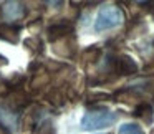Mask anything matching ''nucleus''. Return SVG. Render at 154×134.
Segmentation results:
<instances>
[{"label": "nucleus", "instance_id": "obj_13", "mask_svg": "<svg viewBox=\"0 0 154 134\" xmlns=\"http://www.w3.org/2000/svg\"><path fill=\"white\" fill-rule=\"evenodd\" d=\"M118 134H144V132H143V129H141V126H137V124H134V123H126V124H123V126H119Z\"/></svg>", "mask_w": 154, "mask_h": 134}, {"label": "nucleus", "instance_id": "obj_1", "mask_svg": "<svg viewBox=\"0 0 154 134\" xmlns=\"http://www.w3.org/2000/svg\"><path fill=\"white\" fill-rule=\"evenodd\" d=\"M118 114L108 109H93L88 111L81 119V127L86 131H96V129H104L109 127L116 123Z\"/></svg>", "mask_w": 154, "mask_h": 134}, {"label": "nucleus", "instance_id": "obj_2", "mask_svg": "<svg viewBox=\"0 0 154 134\" xmlns=\"http://www.w3.org/2000/svg\"><path fill=\"white\" fill-rule=\"evenodd\" d=\"M124 22V12L118 5H104L98 12V17L94 20V30L104 32L121 25Z\"/></svg>", "mask_w": 154, "mask_h": 134}, {"label": "nucleus", "instance_id": "obj_11", "mask_svg": "<svg viewBox=\"0 0 154 134\" xmlns=\"http://www.w3.org/2000/svg\"><path fill=\"white\" fill-rule=\"evenodd\" d=\"M114 99L121 101V103H128V104L136 103V106L139 104V103H137V94L133 93L131 90H123V91H119V93H116V94H114Z\"/></svg>", "mask_w": 154, "mask_h": 134}, {"label": "nucleus", "instance_id": "obj_17", "mask_svg": "<svg viewBox=\"0 0 154 134\" xmlns=\"http://www.w3.org/2000/svg\"><path fill=\"white\" fill-rule=\"evenodd\" d=\"M4 65H7V58L0 55V66H4Z\"/></svg>", "mask_w": 154, "mask_h": 134}, {"label": "nucleus", "instance_id": "obj_18", "mask_svg": "<svg viewBox=\"0 0 154 134\" xmlns=\"http://www.w3.org/2000/svg\"><path fill=\"white\" fill-rule=\"evenodd\" d=\"M151 134H154V129H152V131H151Z\"/></svg>", "mask_w": 154, "mask_h": 134}, {"label": "nucleus", "instance_id": "obj_16", "mask_svg": "<svg viewBox=\"0 0 154 134\" xmlns=\"http://www.w3.org/2000/svg\"><path fill=\"white\" fill-rule=\"evenodd\" d=\"M144 75H152L154 73V61L151 65H146V66H144Z\"/></svg>", "mask_w": 154, "mask_h": 134}, {"label": "nucleus", "instance_id": "obj_5", "mask_svg": "<svg viewBox=\"0 0 154 134\" xmlns=\"http://www.w3.org/2000/svg\"><path fill=\"white\" fill-rule=\"evenodd\" d=\"M116 73L123 75V76H129V75L137 73V65L129 55H119L116 58Z\"/></svg>", "mask_w": 154, "mask_h": 134}, {"label": "nucleus", "instance_id": "obj_9", "mask_svg": "<svg viewBox=\"0 0 154 134\" xmlns=\"http://www.w3.org/2000/svg\"><path fill=\"white\" fill-rule=\"evenodd\" d=\"M134 116L139 117V119H143L144 123L151 124L154 119V111H152V106H149L147 103H139L136 108H134Z\"/></svg>", "mask_w": 154, "mask_h": 134}, {"label": "nucleus", "instance_id": "obj_6", "mask_svg": "<svg viewBox=\"0 0 154 134\" xmlns=\"http://www.w3.org/2000/svg\"><path fill=\"white\" fill-rule=\"evenodd\" d=\"M51 48H53V51L57 55L66 58V56H71L75 53V50H76V41H75L73 35H71V37H66V38H61V40L55 41Z\"/></svg>", "mask_w": 154, "mask_h": 134}, {"label": "nucleus", "instance_id": "obj_3", "mask_svg": "<svg viewBox=\"0 0 154 134\" xmlns=\"http://www.w3.org/2000/svg\"><path fill=\"white\" fill-rule=\"evenodd\" d=\"M0 15L7 23H12L25 17V7L20 2H4L0 7Z\"/></svg>", "mask_w": 154, "mask_h": 134}, {"label": "nucleus", "instance_id": "obj_8", "mask_svg": "<svg viewBox=\"0 0 154 134\" xmlns=\"http://www.w3.org/2000/svg\"><path fill=\"white\" fill-rule=\"evenodd\" d=\"M0 38L10 41V43H17L18 38H20V30L12 23H2L0 25Z\"/></svg>", "mask_w": 154, "mask_h": 134}, {"label": "nucleus", "instance_id": "obj_15", "mask_svg": "<svg viewBox=\"0 0 154 134\" xmlns=\"http://www.w3.org/2000/svg\"><path fill=\"white\" fill-rule=\"evenodd\" d=\"M109 94L106 93H91L90 94V101H101V99H108Z\"/></svg>", "mask_w": 154, "mask_h": 134}, {"label": "nucleus", "instance_id": "obj_7", "mask_svg": "<svg viewBox=\"0 0 154 134\" xmlns=\"http://www.w3.org/2000/svg\"><path fill=\"white\" fill-rule=\"evenodd\" d=\"M0 126L7 131H15L18 126V116L12 108L0 106Z\"/></svg>", "mask_w": 154, "mask_h": 134}, {"label": "nucleus", "instance_id": "obj_10", "mask_svg": "<svg viewBox=\"0 0 154 134\" xmlns=\"http://www.w3.org/2000/svg\"><path fill=\"white\" fill-rule=\"evenodd\" d=\"M101 56V48L100 47H88L86 50H83V53H81V60L85 61V63L91 65V63H96L98 60H100Z\"/></svg>", "mask_w": 154, "mask_h": 134}, {"label": "nucleus", "instance_id": "obj_14", "mask_svg": "<svg viewBox=\"0 0 154 134\" xmlns=\"http://www.w3.org/2000/svg\"><path fill=\"white\" fill-rule=\"evenodd\" d=\"M25 48H28L32 53H38V51H42V41L38 40L37 37L27 38V40H25Z\"/></svg>", "mask_w": 154, "mask_h": 134}, {"label": "nucleus", "instance_id": "obj_12", "mask_svg": "<svg viewBox=\"0 0 154 134\" xmlns=\"http://www.w3.org/2000/svg\"><path fill=\"white\" fill-rule=\"evenodd\" d=\"M48 83H50V75H48V73H35L33 80H32V83H30V86L33 88V90H38V88L47 86Z\"/></svg>", "mask_w": 154, "mask_h": 134}, {"label": "nucleus", "instance_id": "obj_19", "mask_svg": "<svg viewBox=\"0 0 154 134\" xmlns=\"http://www.w3.org/2000/svg\"><path fill=\"white\" fill-rule=\"evenodd\" d=\"M152 18H154V10H152Z\"/></svg>", "mask_w": 154, "mask_h": 134}, {"label": "nucleus", "instance_id": "obj_4", "mask_svg": "<svg viewBox=\"0 0 154 134\" xmlns=\"http://www.w3.org/2000/svg\"><path fill=\"white\" fill-rule=\"evenodd\" d=\"M73 35V25L70 22H57L47 30V38L50 41H58L61 38H66Z\"/></svg>", "mask_w": 154, "mask_h": 134}]
</instances>
